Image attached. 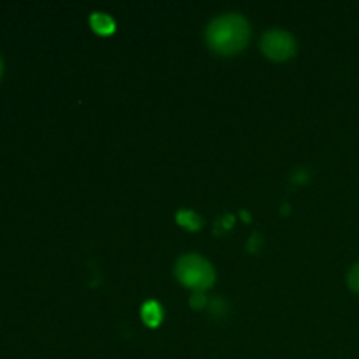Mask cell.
<instances>
[{
    "label": "cell",
    "instance_id": "obj_1",
    "mask_svg": "<svg viewBox=\"0 0 359 359\" xmlns=\"http://www.w3.org/2000/svg\"><path fill=\"white\" fill-rule=\"evenodd\" d=\"M251 35L248 20L241 14L228 13L217 16L207 27V42L219 55H233L245 48Z\"/></svg>",
    "mask_w": 359,
    "mask_h": 359
},
{
    "label": "cell",
    "instance_id": "obj_2",
    "mask_svg": "<svg viewBox=\"0 0 359 359\" xmlns=\"http://www.w3.org/2000/svg\"><path fill=\"white\" fill-rule=\"evenodd\" d=\"M175 276L184 286L191 287L196 293L209 290L216 279V273H214L210 263L196 255L182 256L175 265Z\"/></svg>",
    "mask_w": 359,
    "mask_h": 359
},
{
    "label": "cell",
    "instance_id": "obj_3",
    "mask_svg": "<svg viewBox=\"0 0 359 359\" xmlns=\"http://www.w3.org/2000/svg\"><path fill=\"white\" fill-rule=\"evenodd\" d=\"M262 49L269 58L272 60H287L294 55L293 35L284 30H269L262 39Z\"/></svg>",
    "mask_w": 359,
    "mask_h": 359
},
{
    "label": "cell",
    "instance_id": "obj_4",
    "mask_svg": "<svg viewBox=\"0 0 359 359\" xmlns=\"http://www.w3.org/2000/svg\"><path fill=\"white\" fill-rule=\"evenodd\" d=\"M90 23L93 27V30L100 35H109L114 32L116 23L109 14L105 13H93L90 18Z\"/></svg>",
    "mask_w": 359,
    "mask_h": 359
},
{
    "label": "cell",
    "instance_id": "obj_5",
    "mask_svg": "<svg viewBox=\"0 0 359 359\" xmlns=\"http://www.w3.org/2000/svg\"><path fill=\"white\" fill-rule=\"evenodd\" d=\"M140 314H142L144 323H146L147 326H153V328L160 325L161 319H163V312H161V307L158 302H146V304L142 305Z\"/></svg>",
    "mask_w": 359,
    "mask_h": 359
},
{
    "label": "cell",
    "instance_id": "obj_6",
    "mask_svg": "<svg viewBox=\"0 0 359 359\" xmlns=\"http://www.w3.org/2000/svg\"><path fill=\"white\" fill-rule=\"evenodd\" d=\"M177 221L179 224L186 226L188 230H200V226H202V217L193 212V210H179Z\"/></svg>",
    "mask_w": 359,
    "mask_h": 359
},
{
    "label": "cell",
    "instance_id": "obj_7",
    "mask_svg": "<svg viewBox=\"0 0 359 359\" xmlns=\"http://www.w3.org/2000/svg\"><path fill=\"white\" fill-rule=\"evenodd\" d=\"M347 283H349L351 290L359 293V263H358V265H354L353 269H351L349 276H347Z\"/></svg>",
    "mask_w": 359,
    "mask_h": 359
},
{
    "label": "cell",
    "instance_id": "obj_8",
    "mask_svg": "<svg viewBox=\"0 0 359 359\" xmlns=\"http://www.w3.org/2000/svg\"><path fill=\"white\" fill-rule=\"evenodd\" d=\"M205 304H207V298L203 297V293H195L191 297V305L195 309H202Z\"/></svg>",
    "mask_w": 359,
    "mask_h": 359
},
{
    "label": "cell",
    "instance_id": "obj_9",
    "mask_svg": "<svg viewBox=\"0 0 359 359\" xmlns=\"http://www.w3.org/2000/svg\"><path fill=\"white\" fill-rule=\"evenodd\" d=\"M0 72H2V62H0Z\"/></svg>",
    "mask_w": 359,
    "mask_h": 359
}]
</instances>
